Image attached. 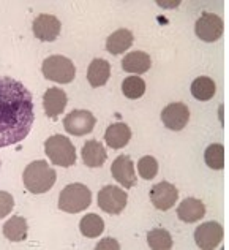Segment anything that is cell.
<instances>
[{
  "instance_id": "obj_1",
  "label": "cell",
  "mask_w": 229,
  "mask_h": 250,
  "mask_svg": "<svg viewBox=\"0 0 229 250\" xmlns=\"http://www.w3.org/2000/svg\"><path fill=\"white\" fill-rule=\"evenodd\" d=\"M34 121V98L27 87L13 78L0 76V147L27 138Z\"/></svg>"
},
{
  "instance_id": "obj_2",
  "label": "cell",
  "mask_w": 229,
  "mask_h": 250,
  "mask_svg": "<svg viewBox=\"0 0 229 250\" xmlns=\"http://www.w3.org/2000/svg\"><path fill=\"white\" fill-rule=\"evenodd\" d=\"M24 186L30 193L40 195L46 193L54 187L57 181V173L44 160L32 162L24 169Z\"/></svg>"
},
{
  "instance_id": "obj_3",
  "label": "cell",
  "mask_w": 229,
  "mask_h": 250,
  "mask_svg": "<svg viewBox=\"0 0 229 250\" xmlns=\"http://www.w3.org/2000/svg\"><path fill=\"white\" fill-rule=\"evenodd\" d=\"M92 205V192L84 184H70L58 195V209L68 214H77Z\"/></svg>"
},
{
  "instance_id": "obj_4",
  "label": "cell",
  "mask_w": 229,
  "mask_h": 250,
  "mask_svg": "<svg viewBox=\"0 0 229 250\" xmlns=\"http://www.w3.org/2000/svg\"><path fill=\"white\" fill-rule=\"evenodd\" d=\"M46 155L49 157L51 163L57 167L70 168L76 163V149L67 136L52 135L44 141Z\"/></svg>"
},
{
  "instance_id": "obj_5",
  "label": "cell",
  "mask_w": 229,
  "mask_h": 250,
  "mask_svg": "<svg viewBox=\"0 0 229 250\" xmlns=\"http://www.w3.org/2000/svg\"><path fill=\"white\" fill-rule=\"evenodd\" d=\"M41 71L46 80L60 83V84H68L73 81L76 76L75 63L71 62L68 57H63V56L48 57L43 62Z\"/></svg>"
},
{
  "instance_id": "obj_6",
  "label": "cell",
  "mask_w": 229,
  "mask_h": 250,
  "mask_svg": "<svg viewBox=\"0 0 229 250\" xmlns=\"http://www.w3.org/2000/svg\"><path fill=\"white\" fill-rule=\"evenodd\" d=\"M128 195L125 190H122L115 186H106L100 190L98 193V206L101 210L108 214H120L123 209L127 208Z\"/></svg>"
},
{
  "instance_id": "obj_7",
  "label": "cell",
  "mask_w": 229,
  "mask_h": 250,
  "mask_svg": "<svg viewBox=\"0 0 229 250\" xmlns=\"http://www.w3.org/2000/svg\"><path fill=\"white\" fill-rule=\"evenodd\" d=\"M196 35H198L202 42L213 43L223 35L225 22L218 15L215 13H202V16L196 21Z\"/></svg>"
},
{
  "instance_id": "obj_8",
  "label": "cell",
  "mask_w": 229,
  "mask_h": 250,
  "mask_svg": "<svg viewBox=\"0 0 229 250\" xmlns=\"http://www.w3.org/2000/svg\"><path fill=\"white\" fill-rule=\"evenodd\" d=\"M96 124L95 116L87 109H75L63 119V127L70 135L84 136L94 130Z\"/></svg>"
},
{
  "instance_id": "obj_9",
  "label": "cell",
  "mask_w": 229,
  "mask_h": 250,
  "mask_svg": "<svg viewBox=\"0 0 229 250\" xmlns=\"http://www.w3.org/2000/svg\"><path fill=\"white\" fill-rule=\"evenodd\" d=\"M223 227L217 222H206L201 227L196 228L194 231V241L196 246L202 250H213L217 249L221 241H223Z\"/></svg>"
},
{
  "instance_id": "obj_10",
  "label": "cell",
  "mask_w": 229,
  "mask_h": 250,
  "mask_svg": "<svg viewBox=\"0 0 229 250\" xmlns=\"http://www.w3.org/2000/svg\"><path fill=\"white\" fill-rule=\"evenodd\" d=\"M179 198V190L171 182L163 181L160 184L152 187L150 190V200H152L153 206L160 210L171 209Z\"/></svg>"
},
{
  "instance_id": "obj_11",
  "label": "cell",
  "mask_w": 229,
  "mask_h": 250,
  "mask_svg": "<svg viewBox=\"0 0 229 250\" xmlns=\"http://www.w3.org/2000/svg\"><path fill=\"white\" fill-rule=\"evenodd\" d=\"M161 121L166 128L180 131L190 121V109L183 103H171L161 111Z\"/></svg>"
},
{
  "instance_id": "obj_12",
  "label": "cell",
  "mask_w": 229,
  "mask_h": 250,
  "mask_svg": "<svg viewBox=\"0 0 229 250\" xmlns=\"http://www.w3.org/2000/svg\"><path fill=\"white\" fill-rule=\"evenodd\" d=\"M32 29H34V35L38 38V40L54 42V40H57V37L60 35L62 24L56 16H52V15H40L34 21Z\"/></svg>"
},
{
  "instance_id": "obj_13",
  "label": "cell",
  "mask_w": 229,
  "mask_h": 250,
  "mask_svg": "<svg viewBox=\"0 0 229 250\" xmlns=\"http://www.w3.org/2000/svg\"><path fill=\"white\" fill-rule=\"evenodd\" d=\"M111 173H113L114 179L123 186L125 188H132L136 186V176H134V167L133 162L128 155H119L113 162L111 167Z\"/></svg>"
},
{
  "instance_id": "obj_14",
  "label": "cell",
  "mask_w": 229,
  "mask_h": 250,
  "mask_svg": "<svg viewBox=\"0 0 229 250\" xmlns=\"http://www.w3.org/2000/svg\"><path fill=\"white\" fill-rule=\"evenodd\" d=\"M67 94H65L63 89L58 87H51L44 92L43 95V108L44 113L51 119H57L58 116L63 113L65 106H67Z\"/></svg>"
},
{
  "instance_id": "obj_15",
  "label": "cell",
  "mask_w": 229,
  "mask_h": 250,
  "mask_svg": "<svg viewBox=\"0 0 229 250\" xmlns=\"http://www.w3.org/2000/svg\"><path fill=\"white\" fill-rule=\"evenodd\" d=\"M132 140V130L127 124L117 122L109 125L106 133H104V141L111 149H122Z\"/></svg>"
},
{
  "instance_id": "obj_16",
  "label": "cell",
  "mask_w": 229,
  "mask_h": 250,
  "mask_svg": "<svg viewBox=\"0 0 229 250\" xmlns=\"http://www.w3.org/2000/svg\"><path fill=\"white\" fill-rule=\"evenodd\" d=\"M177 215L182 222H187V223L198 222L206 215V206H204V203L198 198H187L179 205Z\"/></svg>"
},
{
  "instance_id": "obj_17",
  "label": "cell",
  "mask_w": 229,
  "mask_h": 250,
  "mask_svg": "<svg viewBox=\"0 0 229 250\" xmlns=\"http://www.w3.org/2000/svg\"><path fill=\"white\" fill-rule=\"evenodd\" d=\"M150 67H152L150 56L142 51L130 52V54H127L122 61V68L125 70L127 73L142 75V73H146V71H149Z\"/></svg>"
},
{
  "instance_id": "obj_18",
  "label": "cell",
  "mask_w": 229,
  "mask_h": 250,
  "mask_svg": "<svg viewBox=\"0 0 229 250\" xmlns=\"http://www.w3.org/2000/svg\"><path fill=\"white\" fill-rule=\"evenodd\" d=\"M108 159V152L104 150L103 144L96 140H90L82 147V162L89 168H100Z\"/></svg>"
},
{
  "instance_id": "obj_19",
  "label": "cell",
  "mask_w": 229,
  "mask_h": 250,
  "mask_svg": "<svg viewBox=\"0 0 229 250\" xmlns=\"http://www.w3.org/2000/svg\"><path fill=\"white\" fill-rule=\"evenodd\" d=\"M111 76V65L104 59H94L89 65L87 80L92 87H101L108 83Z\"/></svg>"
},
{
  "instance_id": "obj_20",
  "label": "cell",
  "mask_w": 229,
  "mask_h": 250,
  "mask_svg": "<svg viewBox=\"0 0 229 250\" xmlns=\"http://www.w3.org/2000/svg\"><path fill=\"white\" fill-rule=\"evenodd\" d=\"M133 40H134V38H133L132 30L119 29V30H115L114 34H111L108 37L106 49L113 56H119V54H122V52H125L127 49H130V46L133 44Z\"/></svg>"
},
{
  "instance_id": "obj_21",
  "label": "cell",
  "mask_w": 229,
  "mask_h": 250,
  "mask_svg": "<svg viewBox=\"0 0 229 250\" xmlns=\"http://www.w3.org/2000/svg\"><path fill=\"white\" fill-rule=\"evenodd\" d=\"M27 222L24 217L15 215L3 225V234L11 242H21L27 238Z\"/></svg>"
},
{
  "instance_id": "obj_22",
  "label": "cell",
  "mask_w": 229,
  "mask_h": 250,
  "mask_svg": "<svg viewBox=\"0 0 229 250\" xmlns=\"http://www.w3.org/2000/svg\"><path fill=\"white\" fill-rule=\"evenodd\" d=\"M217 92V84L207 76H199L191 83V95L199 102H207Z\"/></svg>"
},
{
  "instance_id": "obj_23",
  "label": "cell",
  "mask_w": 229,
  "mask_h": 250,
  "mask_svg": "<svg viewBox=\"0 0 229 250\" xmlns=\"http://www.w3.org/2000/svg\"><path fill=\"white\" fill-rule=\"evenodd\" d=\"M79 229L86 238H98L104 231V222L100 215L87 214L79 222Z\"/></svg>"
},
{
  "instance_id": "obj_24",
  "label": "cell",
  "mask_w": 229,
  "mask_h": 250,
  "mask_svg": "<svg viewBox=\"0 0 229 250\" xmlns=\"http://www.w3.org/2000/svg\"><path fill=\"white\" fill-rule=\"evenodd\" d=\"M149 247L153 250H168L172 247V238L168 229L165 228H155L147 233Z\"/></svg>"
},
{
  "instance_id": "obj_25",
  "label": "cell",
  "mask_w": 229,
  "mask_h": 250,
  "mask_svg": "<svg viewBox=\"0 0 229 250\" xmlns=\"http://www.w3.org/2000/svg\"><path fill=\"white\" fill-rule=\"evenodd\" d=\"M122 92L123 95L130 100H137L146 94V83L141 76H128L125 81L122 83Z\"/></svg>"
},
{
  "instance_id": "obj_26",
  "label": "cell",
  "mask_w": 229,
  "mask_h": 250,
  "mask_svg": "<svg viewBox=\"0 0 229 250\" xmlns=\"http://www.w3.org/2000/svg\"><path fill=\"white\" fill-rule=\"evenodd\" d=\"M204 160L209 168L212 169H223L225 168V146L223 144H210L206 152Z\"/></svg>"
},
{
  "instance_id": "obj_27",
  "label": "cell",
  "mask_w": 229,
  "mask_h": 250,
  "mask_svg": "<svg viewBox=\"0 0 229 250\" xmlns=\"http://www.w3.org/2000/svg\"><path fill=\"white\" fill-rule=\"evenodd\" d=\"M137 171H139V176L142 179H146V181L153 179L156 173H158V162H156V159L152 155L142 157V159H139V162H137Z\"/></svg>"
},
{
  "instance_id": "obj_28",
  "label": "cell",
  "mask_w": 229,
  "mask_h": 250,
  "mask_svg": "<svg viewBox=\"0 0 229 250\" xmlns=\"http://www.w3.org/2000/svg\"><path fill=\"white\" fill-rule=\"evenodd\" d=\"M15 208V198L8 192H0V219L8 215Z\"/></svg>"
},
{
  "instance_id": "obj_29",
  "label": "cell",
  "mask_w": 229,
  "mask_h": 250,
  "mask_svg": "<svg viewBox=\"0 0 229 250\" xmlns=\"http://www.w3.org/2000/svg\"><path fill=\"white\" fill-rule=\"evenodd\" d=\"M103 249H120V244L113 238H106L96 244V250H103Z\"/></svg>"
},
{
  "instance_id": "obj_30",
  "label": "cell",
  "mask_w": 229,
  "mask_h": 250,
  "mask_svg": "<svg viewBox=\"0 0 229 250\" xmlns=\"http://www.w3.org/2000/svg\"><path fill=\"white\" fill-rule=\"evenodd\" d=\"M158 5H160V6H177L179 2H177V3H160V2H158Z\"/></svg>"
},
{
  "instance_id": "obj_31",
  "label": "cell",
  "mask_w": 229,
  "mask_h": 250,
  "mask_svg": "<svg viewBox=\"0 0 229 250\" xmlns=\"http://www.w3.org/2000/svg\"><path fill=\"white\" fill-rule=\"evenodd\" d=\"M0 165H2V162H0Z\"/></svg>"
}]
</instances>
